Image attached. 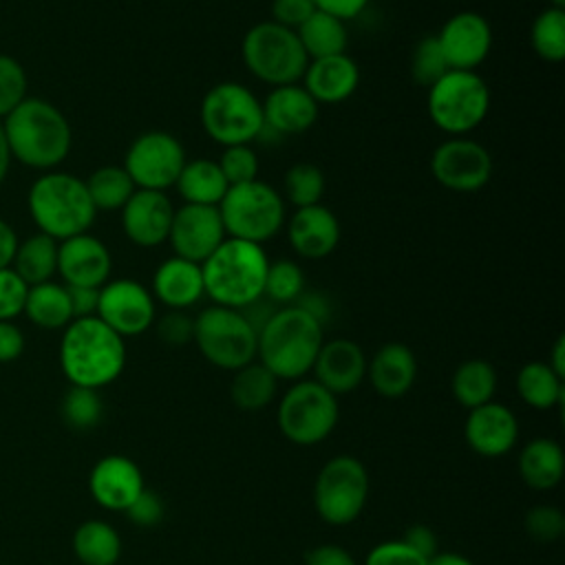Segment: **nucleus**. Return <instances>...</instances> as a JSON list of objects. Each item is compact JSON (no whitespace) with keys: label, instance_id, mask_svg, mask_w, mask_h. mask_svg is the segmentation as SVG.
I'll use <instances>...</instances> for the list:
<instances>
[{"label":"nucleus","instance_id":"1","mask_svg":"<svg viewBox=\"0 0 565 565\" xmlns=\"http://www.w3.org/2000/svg\"><path fill=\"white\" fill-rule=\"evenodd\" d=\"M2 121L11 159L49 172L57 170L71 152L73 132L66 115L42 97H26Z\"/></svg>","mask_w":565,"mask_h":565},{"label":"nucleus","instance_id":"2","mask_svg":"<svg viewBox=\"0 0 565 565\" xmlns=\"http://www.w3.org/2000/svg\"><path fill=\"white\" fill-rule=\"evenodd\" d=\"M126 366V344L97 316L73 318L62 329L60 369L71 386L99 391L115 382Z\"/></svg>","mask_w":565,"mask_h":565},{"label":"nucleus","instance_id":"3","mask_svg":"<svg viewBox=\"0 0 565 565\" xmlns=\"http://www.w3.org/2000/svg\"><path fill=\"white\" fill-rule=\"evenodd\" d=\"M26 210L38 232L57 243L88 232L97 216L84 179L64 170L40 172L29 185Z\"/></svg>","mask_w":565,"mask_h":565},{"label":"nucleus","instance_id":"4","mask_svg":"<svg viewBox=\"0 0 565 565\" xmlns=\"http://www.w3.org/2000/svg\"><path fill=\"white\" fill-rule=\"evenodd\" d=\"M322 342V324L311 313L296 305L278 307L258 331L256 358L278 380H300L311 371Z\"/></svg>","mask_w":565,"mask_h":565},{"label":"nucleus","instance_id":"5","mask_svg":"<svg viewBox=\"0 0 565 565\" xmlns=\"http://www.w3.org/2000/svg\"><path fill=\"white\" fill-rule=\"evenodd\" d=\"M269 258L263 245L241 238H225L203 263L205 296L214 305L243 309L265 291Z\"/></svg>","mask_w":565,"mask_h":565},{"label":"nucleus","instance_id":"6","mask_svg":"<svg viewBox=\"0 0 565 565\" xmlns=\"http://www.w3.org/2000/svg\"><path fill=\"white\" fill-rule=\"evenodd\" d=\"M241 60L256 79L271 88L300 82L309 64L296 31L274 20L256 22L245 31L241 40Z\"/></svg>","mask_w":565,"mask_h":565},{"label":"nucleus","instance_id":"7","mask_svg":"<svg viewBox=\"0 0 565 565\" xmlns=\"http://www.w3.org/2000/svg\"><path fill=\"white\" fill-rule=\"evenodd\" d=\"M218 212L230 238H241L256 245L271 241L287 221L280 190L260 179L230 185L218 203Z\"/></svg>","mask_w":565,"mask_h":565},{"label":"nucleus","instance_id":"8","mask_svg":"<svg viewBox=\"0 0 565 565\" xmlns=\"http://www.w3.org/2000/svg\"><path fill=\"white\" fill-rule=\"evenodd\" d=\"M199 117L205 135L223 148L256 141L265 126L263 102L238 82L214 84L201 99Z\"/></svg>","mask_w":565,"mask_h":565},{"label":"nucleus","instance_id":"9","mask_svg":"<svg viewBox=\"0 0 565 565\" xmlns=\"http://www.w3.org/2000/svg\"><path fill=\"white\" fill-rule=\"evenodd\" d=\"M430 121L450 137H463L481 126L490 110V88L477 71H448L426 97Z\"/></svg>","mask_w":565,"mask_h":565},{"label":"nucleus","instance_id":"10","mask_svg":"<svg viewBox=\"0 0 565 565\" xmlns=\"http://www.w3.org/2000/svg\"><path fill=\"white\" fill-rule=\"evenodd\" d=\"M194 342L212 366L238 371L256 360L258 333L238 309L212 305L194 318Z\"/></svg>","mask_w":565,"mask_h":565},{"label":"nucleus","instance_id":"11","mask_svg":"<svg viewBox=\"0 0 565 565\" xmlns=\"http://www.w3.org/2000/svg\"><path fill=\"white\" fill-rule=\"evenodd\" d=\"M340 417L338 397L316 380H298L278 404L276 419L280 433L296 446L324 441Z\"/></svg>","mask_w":565,"mask_h":565},{"label":"nucleus","instance_id":"12","mask_svg":"<svg viewBox=\"0 0 565 565\" xmlns=\"http://www.w3.org/2000/svg\"><path fill=\"white\" fill-rule=\"evenodd\" d=\"M369 472L353 455L331 457L313 483V505L329 525L353 523L369 499Z\"/></svg>","mask_w":565,"mask_h":565},{"label":"nucleus","instance_id":"13","mask_svg":"<svg viewBox=\"0 0 565 565\" xmlns=\"http://www.w3.org/2000/svg\"><path fill=\"white\" fill-rule=\"evenodd\" d=\"M185 161V150L174 135L166 130H148L128 146L124 168L135 188L166 192L174 188Z\"/></svg>","mask_w":565,"mask_h":565},{"label":"nucleus","instance_id":"14","mask_svg":"<svg viewBox=\"0 0 565 565\" xmlns=\"http://www.w3.org/2000/svg\"><path fill=\"white\" fill-rule=\"evenodd\" d=\"M492 157L488 148L470 137H448L430 154L435 181L450 190L470 194L488 185L492 177Z\"/></svg>","mask_w":565,"mask_h":565},{"label":"nucleus","instance_id":"15","mask_svg":"<svg viewBox=\"0 0 565 565\" xmlns=\"http://www.w3.org/2000/svg\"><path fill=\"white\" fill-rule=\"evenodd\" d=\"M95 316L117 335L132 338L154 324L157 300L139 280L115 278L99 287Z\"/></svg>","mask_w":565,"mask_h":565},{"label":"nucleus","instance_id":"16","mask_svg":"<svg viewBox=\"0 0 565 565\" xmlns=\"http://www.w3.org/2000/svg\"><path fill=\"white\" fill-rule=\"evenodd\" d=\"M227 238L218 205L183 203L174 207L168 243L174 256L203 263Z\"/></svg>","mask_w":565,"mask_h":565},{"label":"nucleus","instance_id":"17","mask_svg":"<svg viewBox=\"0 0 565 565\" xmlns=\"http://www.w3.org/2000/svg\"><path fill=\"white\" fill-rule=\"evenodd\" d=\"M435 38L452 71H475L492 49V26L477 11L450 15Z\"/></svg>","mask_w":565,"mask_h":565},{"label":"nucleus","instance_id":"18","mask_svg":"<svg viewBox=\"0 0 565 565\" xmlns=\"http://www.w3.org/2000/svg\"><path fill=\"white\" fill-rule=\"evenodd\" d=\"M113 256L90 232L57 243V276L68 287H102L110 280Z\"/></svg>","mask_w":565,"mask_h":565},{"label":"nucleus","instance_id":"19","mask_svg":"<svg viewBox=\"0 0 565 565\" xmlns=\"http://www.w3.org/2000/svg\"><path fill=\"white\" fill-rule=\"evenodd\" d=\"M121 212V230L137 247H157L168 241L174 205L166 192L135 190Z\"/></svg>","mask_w":565,"mask_h":565},{"label":"nucleus","instance_id":"20","mask_svg":"<svg viewBox=\"0 0 565 565\" xmlns=\"http://www.w3.org/2000/svg\"><path fill=\"white\" fill-rule=\"evenodd\" d=\"M143 488L141 468L126 455L102 457L88 475L90 497L95 503L113 512H126Z\"/></svg>","mask_w":565,"mask_h":565},{"label":"nucleus","instance_id":"21","mask_svg":"<svg viewBox=\"0 0 565 565\" xmlns=\"http://www.w3.org/2000/svg\"><path fill=\"white\" fill-rule=\"evenodd\" d=\"M285 230L291 249L307 260L327 258L340 243V221L322 203L296 207L285 221Z\"/></svg>","mask_w":565,"mask_h":565},{"label":"nucleus","instance_id":"22","mask_svg":"<svg viewBox=\"0 0 565 565\" xmlns=\"http://www.w3.org/2000/svg\"><path fill=\"white\" fill-rule=\"evenodd\" d=\"M366 362L369 360L358 342L349 338H333L322 342L311 371L313 380L338 397L362 384L366 377Z\"/></svg>","mask_w":565,"mask_h":565},{"label":"nucleus","instance_id":"23","mask_svg":"<svg viewBox=\"0 0 565 565\" xmlns=\"http://www.w3.org/2000/svg\"><path fill=\"white\" fill-rule=\"evenodd\" d=\"M466 444L481 457H501L516 444V415L499 402H488L470 408L463 424Z\"/></svg>","mask_w":565,"mask_h":565},{"label":"nucleus","instance_id":"24","mask_svg":"<svg viewBox=\"0 0 565 565\" xmlns=\"http://www.w3.org/2000/svg\"><path fill=\"white\" fill-rule=\"evenodd\" d=\"M320 106L300 82L274 86L263 99V121L276 137L302 135L318 119Z\"/></svg>","mask_w":565,"mask_h":565},{"label":"nucleus","instance_id":"25","mask_svg":"<svg viewBox=\"0 0 565 565\" xmlns=\"http://www.w3.org/2000/svg\"><path fill=\"white\" fill-rule=\"evenodd\" d=\"M305 90L316 99V104H342L360 86V68L347 53L309 60L302 73Z\"/></svg>","mask_w":565,"mask_h":565},{"label":"nucleus","instance_id":"26","mask_svg":"<svg viewBox=\"0 0 565 565\" xmlns=\"http://www.w3.org/2000/svg\"><path fill=\"white\" fill-rule=\"evenodd\" d=\"M150 294L168 309H188L196 305L205 296L201 265L181 256L166 258L152 274Z\"/></svg>","mask_w":565,"mask_h":565},{"label":"nucleus","instance_id":"27","mask_svg":"<svg viewBox=\"0 0 565 565\" xmlns=\"http://www.w3.org/2000/svg\"><path fill=\"white\" fill-rule=\"evenodd\" d=\"M366 375L377 395L388 399L402 397L413 388L417 377L415 353L402 342H386L366 362Z\"/></svg>","mask_w":565,"mask_h":565},{"label":"nucleus","instance_id":"28","mask_svg":"<svg viewBox=\"0 0 565 565\" xmlns=\"http://www.w3.org/2000/svg\"><path fill=\"white\" fill-rule=\"evenodd\" d=\"M565 472L563 448L547 437L530 439L519 455V475L534 490L554 488Z\"/></svg>","mask_w":565,"mask_h":565},{"label":"nucleus","instance_id":"29","mask_svg":"<svg viewBox=\"0 0 565 565\" xmlns=\"http://www.w3.org/2000/svg\"><path fill=\"white\" fill-rule=\"evenodd\" d=\"M183 203L194 205H218L230 188L218 161L214 159H192L179 172L174 183Z\"/></svg>","mask_w":565,"mask_h":565},{"label":"nucleus","instance_id":"30","mask_svg":"<svg viewBox=\"0 0 565 565\" xmlns=\"http://www.w3.org/2000/svg\"><path fill=\"white\" fill-rule=\"evenodd\" d=\"M22 313L29 318L31 324L40 329H46V331L64 329L73 320L66 285L55 280L31 285L26 291V302Z\"/></svg>","mask_w":565,"mask_h":565},{"label":"nucleus","instance_id":"31","mask_svg":"<svg viewBox=\"0 0 565 565\" xmlns=\"http://www.w3.org/2000/svg\"><path fill=\"white\" fill-rule=\"evenodd\" d=\"M11 269L29 287L53 280V276L57 274V241L42 232H35L24 241H18Z\"/></svg>","mask_w":565,"mask_h":565},{"label":"nucleus","instance_id":"32","mask_svg":"<svg viewBox=\"0 0 565 565\" xmlns=\"http://www.w3.org/2000/svg\"><path fill=\"white\" fill-rule=\"evenodd\" d=\"M73 552L82 565H115L121 556V536L110 523L88 519L73 532Z\"/></svg>","mask_w":565,"mask_h":565},{"label":"nucleus","instance_id":"33","mask_svg":"<svg viewBox=\"0 0 565 565\" xmlns=\"http://www.w3.org/2000/svg\"><path fill=\"white\" fill-rule=\"evenodd\" d=\"M296 35L309 60L347 53L349 31L344 22L331 13L316 9L298 29Z\"/></svg>","mask_w":565,"mask_h":565},{"label":"nucleus","instance_id":"34","mask_svg":"<svg viewBox=\"0 0 565 565\" xmlns=\"http://www.w3.org/2000/svg\"><path fill=\"white\" fill-rule=\"evenodd\" d=\"M516 393L527 406L536 411H550L563 404L565 386H563V377L556 375L547 362L534 360L519 369Z\"/></svg>","mask_w":565,"mask_h":565},{"label":"nucleus","instance_id":"35","mask_svg":"<svg viewBox=\"0 0 565 565\" xmlns=\"http://www.w3.org/2000/svg\"><path fill=\"white\" fill-rule=\"evenodd\" d=\"M452 397L463 408H477L481 404L492 402L497 391V371L488 360L472 358L461 362L450 380Z\"/></svg>","mask_w":565,"mask_h":565},{"label":"nucleus","instance_id":"36","mask_svg":"<svg viewBox=\"0 0 565 565\" xmlns=\"http://www.w3.org/2000/svg\"><path fill=\"white\" fill-rule=\"evenodd\" d=\"M278 377L260 362H249L234 371L230 382V397L236 408L254 413L271 404L276 397Z\"/></svg>","mask_w":565,"mask_h":565},{"label":"nucleus","instance_id":"37","mask_svg":"<svg viewBox=\"0 0 565 565\" xmlns=\"http://www.w3.org/2000/svg\"><path fill=\"white\" fill-rule=\"evenodd\" d=\"M88 196L97 212H117L126 205V201L137 190L130 174L124 166H99L90 172L88 179H84Z\"/></svg>","mask_w":565,"mask_h":565},{"label":"nucleus","instance_id":"38","mask_svg":"<svg viewBox=\"0 0 565 565\" xmlns=\"http://www.w3.org/2000/svg\"><path fill=\"white\" fill-rule=\"evenodd\" d=\"M530 42L541 60L558 64L565 57V11L558 7L543 9L534 18Z\"/></svg>","mask_w":565,"mask_h":565},{"label":"nucleus","instance_id":"39","mask_svg":"<svg viewBox=\"0 0 565 565\" xmlns=\"http://www.w3.org/2000/svg\"><path fill=\"white\" fill-rule=\"evenodd\" d=\"M327 181L316 163L300 161L287 168L282 177V199L294 207H307L322 201Z\"/></svg>","mask_w":565,"mask_h":565},{"label":"nucleus","instance_id":"40","mask_svg":"<svg viewBox=\"0 0 565 565\" xmlns=\"http://www.w3.org/2000/svg\"><path fill=\"white\" fill-rule=\"evenodd\" d=\"M62 419L73 430H90L104 417V402L99 391L86 386H68L60 402Z\"/></svg>","mask_w":565,"mask_h":565},{"label":"nucleus","instance_id":"41","mask_svg":"<svg viewBox=\"0 0 565 565\" xmlns=\"http://www.w3.org/2000/svg\"><path fill=\"white\" fill-rule=\"evenodd\" d=\"M302 291H305V274L296 260L282 258V260L269 263L265 291H263L265 298H269L278 307H289L300 298Z\"/></svg>","mask_w":565,"mask_h":565},{"label":"nucleus","instance_id":"42","mask_svg":"<svg viewBox=\"0 0 565 565\" xmlns=\"http://www.w3.org/2000/svg\"><path fill=\"white\" fill-rule=\"evenodd\" d=\"M448 64L446 57L439 49V42L435 35H426L422 38L415 49H413V57H411V75L415 79V84L430 88L444 73H448Z\"/></svg>","mask_w":565,"mask_h":565},{"label":"nucleus","instance_id":"43","mask_svg":"<svg viewBox=\"0 0 565 565\" xmlns=\"http://www.w3.org/2000/svg\"><path fill=\"white\" fill-rule=\"evenodd\" d=\"M29 77L24 66L7 55L0 53V119H4L18 104H22L29 95Z\"/></svg>","mask_w":565,"mask_h":565},{"label":"nucleus","instance_id":"44","mask_svg":"<svg viewBox=\"0 0 565 565\" xmlns=\"http://www.w3.org/2000/svg\"><path fill=\"white\" fill-rule=\"evenodd\" d=\"M218 166L230 185H241L258 179V154L249 143L223 148Z\"/></svg>","mask_w":565,"mask_h":565},{"label":"nucleus","instance_id":"45","mask_svg":"<svg viewBox=\"0 0 565 565\" xmlns=\"http://www.w3.org/2000/svg\"><path fill=\"white\" fill-rule=\"evenodd\" d=\"M525 532L541 543H552L565 532V516L556 505H534L525 514Z\"/></svg>","mask_w":565,"mask_h":565},{"label":"nucleus","instance_id":"46","mask_svg":"<svg viewBox=\"0 0 565 565\" xmlns=\"http://www.w3.org/2000/svg\"><path fill=\"white\" fill-rule=\"evenodd\" d=\"M157 338L168 347H183L194 340V318L183 309H168L163 316L154 318Z\"/></svg>","mask_w":565,"mask_h":565},{"label":"nucleus","instance_id":"47","mask_svg":"<svg viewBox=\"0 0 565 565\" xmlns=\"http://www.w3.org/2000/svg\"><path fill=\"white\" fill-rule=\"evenodd\" d=\"M29 285L9 267L0 269V320H15L24 311Z\"/></svg>","mask_w":565,"mask_h":565},{"label":"nucleus","instance_id":"48","mask_svg":"<svg viewBox=\"0 0 565 565\" xmlns=\"http://www.w3.org/2000/svg\"><path fill=\"white\" fill-rule=\"evenodd\" d=\"M364 565H428V558H424L413 547H408L402 539H397V541H384L375 545L366 554Z\"/></svg>","mask_w":565,"mask_h":565},{"label":"nucleus","instance_id":"49","mask_svg":"<svg viewBox=\"0 0 565 565\" xmlns=\"http://www.w3.org/2000/svg\"><path fill=\"white\" fill-rule=\"evenodd\" d=\"M126 516L139 527H154L163 519V501L154 490L143 488L141 494L126 508Z\"/></svg>","mask_w":565,"mask_h":565},{"label":"nucleus","instance_id":"50","mask_svg":"<svg viewBox=\"0 0 565 565\" xmlns=\"http://www.w3.org/2000/svg\"><path fill=\"white\" fill-rule=\"evenodd\" d=\"M313 11H316L313 0H271V20L287 26V29H294V31Z\"/></svg>","mask_w":565,"mask_h":565},{"label":"nucleus","instance_id":"51","mask_svg":"<svg viewBox=\"0 0 565 565\" xmlns=\"http://www.w3.org/2000/svg\"><path fill=\"white\" fill-rule=\"evenodd\" d=\"M24 331L13 320H0V364H9L24 353Z\"/></svg>","mask_w":565,"mask_h":565},{"label":"nucleus","instance_id":"52","mask_svg":"<svg viewBox=\"0 0 565 565\" xmlns=\"http://www.w3.org/2000/svg\"><path fill=\"white\" fill-rule=\"evenodd\" d=\"M305 565H358L353 554L335 543L316 545L305 554Z\"/></svg>","mask_w":565,"mask_h":565},{"label":"nucleus","instance_id":"53","mask_svg":"<svg viewBox=\"0 0 565 565\" xmlns=\"http://www.w3.org/2000/svg\"><path fill=\"white\" fill-rule=\"evenodd\" d=\"M402 541L408 547H413L417 554H422L424 558H430V556L437 554V534L428 525L415 523V525L406 527Z\"/></svg>","mask_w":565,"mask_h":565},{"label":"nucleus","instance_id":"54","mask_svg":"<svg viewBox=\"0 0 565 565\" xmlns=\"http://www.w3.org/2000/svg\"><path fill=\"white\" fill-rule=\"evenodd\" d=\"M68 300L73 309V318H88L97 313L99 289L97 287H68Z\"/></svg>","mask_w":565,"mask_h":565},{"label":"nucleus","instance_id":"55","mask_svg":"<svg viewBox=\"0 0 565 565\" xmlns=\"http://www.w3.org/2000/svg\"><path fill=\"white\" fill-rule=\"evenodd\" d=\"M369 2L371 0H313L316 9L331 13V15L340 18L342 22L358 18L369 7Z\"/></svg>","mask_w":565,"mask_h":565},{"label":"nucleus","instance_id":"56","mask_svg":"<svg viewBox=\"0 0 565 565\" xmlns=\"http://www.w3.org/2000/svg\"><path fill=\"white\" fill-rule=\"evenodd\" d=\"M296 307H300V309H305L307 313H311L320 324H324V320L329 318V313H331V307H329V300L322 296V294H318V291H302L300 294V298L294 302Z\"/></svg>","mask_w":565,"mask_h":565},{"label":"nucleus","instance_id":"57","mask_svg":"<svg viewBox=\"0 0 565 565\" xmlns=\"http://www.w3.org/2000/svg\"><path fill=\"white\" fill-rule=\"evenodd\" d=\"M18 241H20V238H18L15 230L9 225V221H4V218L0 216V269L11 265Z\"/></svg>","mask_w":565,"mask_h":565},{"label":"nucleus","instance_id":"58","mask_svg":"<svg viewBox=\"0 0 565 565\" xmlns=\"http://www.w3.org/2000/svg\"><path fill=\"white\" fill-rule=\"evenodd\" d=\"M547 364H550V369H552L556 375L565 377V338H563V335L556 338Z\"/></svg>","mask_w":565,"mask_h":565},{"label":"nucleus","instance_id":"59","mask_svg":"<svg viewBox=\"0 0 565 565\" xmlns=\"http://www.w3.org/2000/svg\"><path fill=\"white\" fill-rule=\"evenodd\" d=\"M428 565H475V563L457 552H437L435 556L428 558Z\"/></svg>","mask_w":565,"mask_h":565},{"label":"nucleus","instance_id":"60","mask_svg":"<svg viewBox=\"0 0 565 565\" xmlns=\"http://www.w3.org/2000/svg\"><path fill=\"white\" fill-rule=\"evenodd\" d=\"M11 152H9V146H7V139H4V130H2V121H0V185L4 183L9 170H11Z\"/></svg>","mask_w":565,"mask_h":565},{"label":"nucleus","instance_id":"61","mask_svg":"<svg viewBox=\"0 0 565 565\" xmlns=\"http://www.w3.org/2000/svg\"><path fill=\"white\" fill-rule=\"evenodd\" d=\"M550 7H558V9H563V7H565V0H550Z\"/></svg>","mask_w":565,"mask_h":565}]
</instances>
